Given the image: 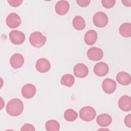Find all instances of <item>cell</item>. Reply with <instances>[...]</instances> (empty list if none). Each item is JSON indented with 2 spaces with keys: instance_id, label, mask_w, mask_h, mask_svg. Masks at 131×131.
Returning <instances> with one entry per match:
<instances>
[{
  "instance_id": "1",
  "label": "cell",
  "mask_w": 131,
  "mask_h": 131,
  "mask_svg": "<svg viewBox=\"0 0 131 131\" xmlns=\"http://www.w3.org/2000/svg\"><path fill=\"white\" fill-rule=\"evenodd\" d=\"M24 110V104L21 100L17 98L10 100L7 104V113L11 116H18L20 115Z\"/></svg>"
},
{
  "instance_id": "2",
  "label": "cell",
  "mask_w": 131,
  "mask_h": 131,
  "mask_svg": "<svg viewBox=\"0 0 131 131\" xmlns=\"http://www.w3.org/2000/svg\"><path fill=\"white\" fill-rule=\"evenodd\" d=\"M46 37L39 31L32 33L29 37L31 45L35 48H41L46 42Z\"/></svg>"
},
{
  "instance_id": "3",
  "label": "cell",
  "mask_w": 131,
  "mask_h": 131,
  "mask_svg": "<svg viewBox=\"0 0 131 131\" xmlns=\"http://www.w3.org/2000/svg\"><path fill=\"white\" fill-rule=\"evenodd\" d=\"M96 116L95 110L90 106H84L79 111L80 118L85 121H91L94 120Z\"/></svg>"
},
{
  "instance_id": "4",
  "label": "cell",
  "mask_w": 131,
  "mask_h": 131,
  "mask_svg": "<svg viewBox=\"0 0 131 131\" xmlns=\"http://www.w3.org/2000/svg\"><path fill=\"white\" fill-rule=\"evenodd\" d=\"M108 19L107 15L101 11L96 12L93 16V22L94 25L99 28H103L108 24Z\"/></svg>"
},
{
  "instance_id": "5",
  "label": "cell",
  "mask_w": 131,
  "mask_h": 131,
  "mask_svg": "<svg viewBox=\"0 0 131 131\" xmlns=\"http://www.w3.org/2000/svg\"><path fill=\"white\" fill-rule=\"evenodd\" d=\"M9 39L13 44L19 45L24 42L25 40V35L21 31L12 30L9 33Z\"/></svg>"
},
{
  "instance_id": "6",
  "label": "cell",
  "mask_w": 131,
  "mask_h": 131,
  "mask_svg": "<svg viewBox=\"0 0 131 131\" xmlns=\"http://www.w3.org/2000/svg\"><path fill=\"white\" fill-rule=\"evenodd\" d=\"M20 16L15 13L9 14L6 18V24L10 28L14 29L17 28L21 24Z\"/></svg>"
},
{
  "instance_id": "7",
  "label": "cell",
  "mask_w": 131,
  "mask_h": 131,
  "mask_svg": "<svg viewBox=\"0 0 131 131\" xmlns=\"http://www.w3.org/2000/svg\"><path fill=\"white\" fill-rule=\"evenodd\" d=\"M103 56L102 50L97 47H92L88 50L87 56L88 58L92 61H98L102 59Z\"/></svg>"
},
{
  "instance_id": "8",
  "label": "cell",
  "mask_w": 131,
  "mask_h": 131,
  "mask_svg": "<svg viewBox=\"0 0 131 131\" xmlns=\"http://www.w3.org/2000/svg\"><path fill=\"white\" fill-rule=\"evenodd\" d=\"M75 76L78 78H83L85 77L89 74V69L86 66L82 63L76 64L73 70Z\"/></svg>"
},
{
  "instance_id": "9",
  "label": "cell",
  "mask_w": 131,
  "mask_h": 131,
  "mask_svg": "<svg viewBox=\"0 0 131 131\" xmlns=\"http://www.w3.org/2000/svg\"><path fill=\"white\" fill-rule=\"evenodd\" d=\"M117 84L116 82L112 79L106 78L102 83V88L103 91L108 94L113 93L116 90Z\"/></svg>"
},
{
  "instance_id": "10",
  "label": "cell",
  "mask_w": 131,
  "mask_h": 131,
  "mask_svg": "<svg viewBox=\"0 0 131 131\" xmlns=\"http://www.w3.org/2000/svg\"><path fill=\"white\" fill-rule=\"evenodd\" d=\"M108 71V66L104 62H99L96 63L94 67V74L99 77H103L106 75Z\"/></svg>"
},
{
  "instance_id": "11",
  "label": "cell",
  "mask_w": 131,
  "mask_h": 131,
  "mask_svg": "<svg viewBox=\"0 0 131 131\" xmlns=\"http://www.w3.org/2000/svg\"><path fill=\"white\" fill-rule=\"evenodd\" d=\"M35 68L37 71L40 73H46L50 70L51 63L47 59L40 58L36 62Z\"/></svg>"
},
{
  "instance_id": "12",
  "label": "cell",
  "mask_w": 131,
  "mask_h": 131,
  "mask_svg": "<svg viewBox=\"0 0 131 131\" xmlns=\"http://www.w3.org/2000/svg\"><path fill=\"white\" fill-rule=\"evenodd\" d=\"M36 92V87L31 83H27L24 85L21 89V94L24 98L27 99H30L34 97Z\"/></svg>"
},
{
  "instance_id": "13",
  "label": "cell",
  "mask_w": 131,
  "mask_h": 131,
  "mask_svg": "<svg viewBox=\"0 0 131 131\" xmlns=\"http://www.w3.org/2000/svg\"><path fill=\"white\" fill-rule=\"evenodd\" d=\"M118 106L122 111L129 112L131 110V97L124 95L120 97L118 101Z\"/></svg>"
},
{
  "instance_id": "14",
  "label": "cell",
  "mask_w": 131,
  "mask_h": 131,
  "mask_svg": "<svg viewBox=\"0 0 131 131\" xmlns=\"http://www.w3.org/2000/svg\"><path fill=\"white\" fill-rule=\"evenodd\" d=\"M24 63V58L19 53H15L12 55L10 59V63L14 69H18L22 67Z\"/></svg>"
},
{
  "instance_id": "15",
  "label": "cell",
  "mask_w": 131,
  "mask_h": 131,
  "mask_svg": "<svg viewBox=\"0 0 131 131\" xmlns=\"http://www.w3.org/2000/svg\"><path fill=\"white\" fill-rule=\"evenodd\" d=\"M70 8V4L67 1H59L57 2L55 6L56 13L63 15L67 13Z\"/></svg>"
},
{
  "instance_id": "16",
  "label": "cell",
  "mask_w": 131,
  "mask_h": 131,
  "mask_svg": "<svg viewBox=\"0 0 131 131\" xmlns=\"http://www.w3.org/2000/svg\"><path fill=\"white\" fill-rule=\"evenodd\" d=\"M112 121L111 116L107 114H102L98 116L96 119L97 124L101 127H106L110 125Z\"/></svg>"
},
{
  "instance_id": "17",
  "label": "cell",
  "mask_w": 131,
  "mask_h": 131,
  "mask_svg": "<svg viewBox=\"0 0 131 131\" xmlns=\"http://www.w3.org/2000/svg\"><path fill=\"white\" fill-rule=\"evenodd\" d=\"M116 79L119 83L123 85H127L130 83L131 77L125 72H120L116 76Z\"/></svg>"
},
{
  "instance_id": "18",
  "label": "cell",
  "mask_w": 131,
  "mask_h": 131,
  "mask_svg": "<svg viewBox=\"0 0 131 131\" xmlns=\"http://www.w3.org/2000/svg\"><path fill=\"white\" fill-rule=\"evenodd\" d=\"M97 37L98 35L96 31L94 30H89L85 34L84 41L88 45H93L96 41Z\"/></svg>"
},
{
  "instance_id": "19",
  "label": "cell",
  "mask_w": 131,
  "mask_h": 131,
  "mask_svg": "<svg viewBox=\"0 0 131 131\" xmlns=\"http://www.w3.org/2000/svg\"><path fill=\"white\" fill-rule=\"evenodd\" d=\"M119 33L120 35L125 38L131 36V24L129 23L122 24L119 27Z\"/></svg>"
},
{
  "instance_id": "20",
  "label": "cell",
  "mask_w": 131,
  "mask_h": 131,
  "mask_svg": "<svg viewBox=\"0 0 131 131\" xmlns=\"http://www.w3.org/2000/svg\"><path fill=\"white\" fill-rule=\"evenodd\" d=\"M72 25L74 28L77 30H83L85 27V22L83 17L76 16L73 19Z\"/></svg>"
},
{
  "instance_id": "21",
  "label": "cell",
  "mask_w": 131,
  "mask_h": 131,
  "mask_svg": "<svg viewBox=\"0 0 131 131\" xmlns=\"http://www.w3.org/2000/svg\"><path fill=\"white\" fill-rule=\"evenodd\" d=\"M74 82L75 78L74 76L69 74L63 75L60 79L61 84L68 87H71L74 84Z\"/></svg>"
},
{
  "instance_id": "22",
  "label": "cell",
  "mask_w": 131,
  "mask_h": 131,
  "mask_svg": "<svg viewBox=\"0 0 131 131\" xmlns=\"http://www.w3.org/2000/svg\"><path fill=\"white\" fill-rule=\"evenodd\" d=\"M45 127L48 131H58L60 129V124L56 120H50L46 123Z\"/></svg>"
},
{
  "instance_id": "23",
  "label": "cell",
  "mask_w": 131,
  "mask_h": 131,
  "mask_svg": "<svg viewBox=\"0 0 131 131\" xmlns=\"http://www.w3.org/2000/svg\"><path fill=\"white\" fill-rule=\"evenodd\" d=\"M77 112L73 109H68L64 113V118L68 121L73 122L77 119Z\"/></svg>"
},
{
  "instance_id": "24",
  "label": "cell",
  "mask_w": 131,
  "mask_h": 131,
  "mask_svg": "<svg viewBox=\"0 0 131 131\" xmlns=\"http://www.w3.org/2000/svg\"><path fill=\"white\" fill-rule=\"evenodd\" d=\"M102 6L107 9L112 8L115 4V0H102L101 1Z\"/></svg>"
},
{
  "instance_id": "25",
  "label": "cell",
  "mask_w": 131,
  "mask_h": 131,
  "mask_svg": "<svg viewBox=\"0 0 131 131\" xmlns=\"http://www.w3.org/2000/svg\"><path fill=\"white\" fill-rule=\"evenodd\" d=\"M91 1L90 0H77L76 3L78 5L82 7H87L90 3Z\"/></svg>"
},
{
  "instance_id": "26",
  "label": "cell",
  "mask_w": 131,
  "mask_h": 131,
  "mask_svg": "<svg viewBox=\"0 0 131 131\" xmlns=\"http://www.w3.org/2000/svg\"><path fill=\"white\" fill-rule=\"evenodd\" d=\"M7 2L10 4V5L14 7H16L20 6L23 3V1L20 0H11L8 1Z\"/></svg>"
},
{
  "instance_id": "27",
  "label": "cell",
  "mask_w": 131,
  "mask_h": 131,
  "mask_svg": "<svg viewBox=\"0 0 131 131\" xmlns=\"http://www.w3.org/2000/svg\"><path fill=\"white\" fill-rule=\"evenodd\" d=\"M21 130H35L33 125L31 124H25L21 127Z\"/></svg>"
},
{
  "instance_id": "28",
  "label": "cell",
  "mask_w": 131,
  "mask_h": 131,
  "mask_svg": "<svg viewBox=\"0 0 131 131\" xmlns=\"http://www.w3.org/2000/svg\"><path fill=\"white\" fill-rule=\"evenodd\" d=\"M124 123L125 125L129 127H131V114H129L127 116H125L124 118Z\"/></svg>"
},
{
  "instance_id": "29",
  "label": "cell",
  "mask_w": 131,
  "mask_h": 131,
  "mask_svg": "<svg viewBox=\"0 0 131 131\" xmlns=\"http://www.w3.org/2000/svg\"><path fill=\"white\" fill-rule=\"evenodd\" d=\"M121 2L124 5H125V6H127V7H130L131 6V0H128V1H126V0H123V1H121Z\"/></svg>"
}]
</instances>
